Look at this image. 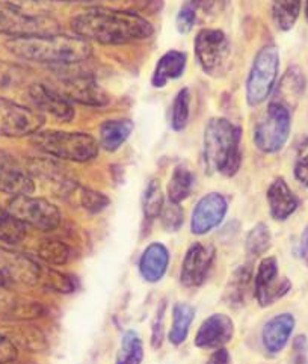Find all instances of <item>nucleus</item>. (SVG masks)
I'll list each match as a JSON object with an SVG mask.
<instances>
[{
    "instance_id": "nucleus-9",
    "label": "nucleus",
    "mask_w": 308,
    "mask_h": 364,
    "mask_svg": "<svg viewBox=\"0 0 308 364\" xmlns=\"http://www.w3.org/2000/svg\"><path fill=\"white\" fill-rule=\"evenodd\" d=\"M195 59L207 76H219L227 68L231 55V44L221 29H201L193 43Z\"/></svg>"
},
{
    "instance_id": "nucleus-48",
    "label": "nucleus",
    "mask_w": 308,
    "mask_h": 364,
    "mask_svg": "<svg viewBox=\"0 0 308 364\" xmlns=\"http://www.w3.org/2000/svg\"><path fill=\"white\" fill-rule=\"evenodd\" d=\"M305 18H307V23H308V0H305Z\"/></svg>"
},
{
    "instance_id": "nucleus-10",
    "label": "nucleus",
    "mask_w": 308,
    "mask_h": 364,
    "mask_svg": "<svg viewBox=\"0 0 308 364\" xmlns=\"http://www.w3.org/2000/svg\"><path fill=\"white\" fill-rule=\"evenodd\" d=\"M46 123V117L29 107L0 97V136L24 138L33 136Z\"/></svg>"
},
{
    "instance_id": "nucleus-39",
    "label": "nucleus",
    "mask_w": 308,
    "mask_h": 364,
    "mask_svg": "<svg viewBox=\"0 0 308 364\" xmlns=\"http://www.w3.org/2000/svg\"><path fill=\"white\" fill-rule=\"evenodd\" d=\"M198 14L200 11L196 9V6L186 0L180 8V11L177 12L176 17V24H177V31L180 33H188L193 29L196 20H198Z\"/></svg>"
},
{
    "instance_id": "nucleus-29",
    "label": "nucleus",
    "mask_w": 308,
    "mask_h": 364,
    "mask_svg": "<svg viewBox=\"0 0 308 364\" xmlns=\"http://www.w3.org/2000/svg\"><path fill=\"white\" fill-rule=\"evenodd\" d=\"M144 360V343L139 334L133 330L126 331L121 337V345L115 364H141Z\"/></svg>"
},
{
    "instance_id": "nucleus-45",
    "label": "nucleus",
    "mask_w": 308,
    "mask_h": 364,
    "mask_svg": "<svg viewBox=\"0 0 308 364\" xmlns=\"http://www.w3.org/2000/svg\"><path fill=\"white\" fill-rule=\"evenodd\" d=\"M36 4H44V2H59V4H82V5H95L100 2H109V0H35Z\"/></svg>"
},
{
    "instance_id": "nucleus-24",
    "label": "nucleus",
    "mask_w": 308,
    "mask_h": 364,
    "mask_svg": "<svg viewBox=\"0 0 308 364\" xmlns=\"http://www.w3.org/2000/svg\"><path fill=\"white\" fill-rule=\"evenodd\" d=\"M251 284H254L253 271L248 266H239L230 277L224 290V301L230 309H242L251 295Z\"/></svg>"
},
{
    "instance_id": "nucleus-11",
    "label": "nucleus",
    "mask_w": 308,
    "mask_h": 364,
    "mask_svg": "<svg viewBox=\"0 0 308 364\" xmlns=\"http://www.w3.org/2000/svg\"><path fill=\"white\" fill-rule=\"evenodd\" d=\"M292 289L287 278L280 280L278 260L275 257H265L258 264L254 277V295L262 307H267L280 298L289 294Z\"/></svg>"
},
{
    "instance_id": "nucleus-27",
    "label": "nucleus",
    "mask_w": 308,
    "mask_h": 364,
    "mask_svg": "<svg viewBox=\"0 0 308 364\" xmlns=\"http://www.w3.org/2000/svg\"><path fill=\"white\" fill-rule=\"evenodd\" d=\"M195 188V176L186 165H179L172 171L168 183V201L181 204L188 200Z\"/></svg>"
},
{
    "instance_id": "nucleus-13",
    "label": "nucleus",
    "mask_w": 308,
    "mask_h": 364,
    "mask_svg": "<svg viewBox=\"0 0 308 364\" xmlns=\"http://www.w3.org/2000/svg\"><path fill=\"white\" fill-rule=\"evenodd\" d=\"M216 257V250L211 244H201L195 242L192 244L181 263L180 283L184 287H200L207 280L208 274L212 271V266Z\"/></svg>"
},
{
    "instance_id": "nucleus-20",
    "label": "nucleus",
    "mask_w": 308,
    "mask_h": 364,
    "mask_svg": "<svg viewBox=\"0 0 308 364\" xmlns=\"http://www.w3.org/2000/svg\"><path fill=\"white\" fill-rule=\"evenodd\" d=\"M266 198L269 204L270 216H272L275 221L289 220L299 208L298 197L294 196V192L286 183V180L281 177L275 178L272 183L269 185Z\"/></svg>"
},
{
    "instance_id": "nucleus-12",
    "label": "nucleus",
    "mask_w": 308,
    "mask_h": 364,
    "mask_svg": "<svg viewBox=\"0 0 308 364\" xmlns=\"http://www.w3.org/2000/svg\"><path fill=\"white\" fill-rule=\"evenodd\" d=\"M41 266L26 254L0 247V280L23 286L40 283Z\"/></svg>"
},
{
    "instance_id": "nucleus-26",
    "label": "nucleus",
    "mask_w": 308,
    "mask_h": 364,
    "mask_svg": "<svg viewBox=\"0 0 308 364\" xmlns=\"http://www.w3.org/2000/svg\"><path fill=\"white\" fill-rule=\"evenodd\" d=\"M195 319V309L186 302H177L172 309V323L168 334V341L172 345H181L189 336L191 325Z\"/></svg>"
},
{
    "instance_id": "nucleus-28",
    "label": "nucleus",
    "mask_w": 308,
    "mask_h": 364,
    "mask_svg": "<svg viewBox=\"0 0 308 364\" xmlns=\"http://www.w3.org/2000/svg\"><path fill=\"white\" fill-rule=\"evenodd\" d=\"M302 8V0H272V18L280 31H290L297 24Z\"/></svg>"
},
{
    "instance_id": "nucleus-38",
    "label": "nucleus",
    "mask_w": 308,
    "mask_h": 364,
    "mask_svg": "<svg viewBox=\"0 0 308 364\" xmlns=\"http://www.w3.org/2000/svg\"><path fill=\"white\" fill-rule=\"evenodd\" d=\"M159 218L166 232L174 233L179 232L184 223V210L180 204L166 201L164 205V210Z\"/></svg>"
},
{
    "instance_id": "nucleus-1",
    "label": "nucleus",
    "mask_w": 308,
    "mask_h": 364,
    "mask_svg": "<svg viewBox=\"0 0 308 364\" xmlns=\"http://www.w3.org/2000/svg\"><path fill=\"white\" fill-rule=\"evenodd\" d=\"M71 31L88 43L122 46L149 40L154 26L137 12L94 6L71 20Z\"/></svg>"
},
{
    "instance_id": "nucleus-31",
    "label": "nucleus",
    "mask_w": 308,
    "mask_h": 364,
    "mask_svg": "<svg viewBox=\"0 0 308 364\" xmlns=\"http://www.w3.org/2000/svg\"><path fill=\"white\" fill-rule=\"evenodd\" d=\"M65 201L76 203L82 205L85 210H88L90 213H100L109 205V198L105 196V193L94 189L83 188L80 185H78L75 189H73V192L70 193Z\"/></svg>"
},
{
    "instance_id": "nucleus-21",
    "label": "nucleus",
    "mask_w": 308,
    "mask_h": 364,
    "mask_svg": "<svg viewBox=\"0 0 308 364\" xmlns=\"http://www.w3.org/2000/svg\"><path fill=\"white\" fill-rule=\"evenodd\" d=\"M169 266V251L162 242H153L139 259V274L147 283H157L165 277Z\"/></svg>"
},
{
    "instance_id": "nucleus-34",
    "label": "nucleus",
    "mask_w": 308,
    "mask_h": 364,
    "mask_svg": "<svg viewBox=\"0 0 308 364\" xmlns=\"http://www.w3.org/2000/svg\"><path fill=\"white\" fill-rule=\"evenodd\" d=\"M191 117V91L181 88L171 106V127L176 132H181L188 127Z\"/></svg>"
},
{
    "instance_id": "nucleus-2",
    "label": "nucleus",
    "mask_w": 308,
    "mask_h": 364,
    "mask_svg": "<svg viewBox=\"0 0 308 364\" xmlns=\"http://www.w3.org/2000/svg\"><path fill=\"white\" fill-rule=\"evenodd\" d=\"M5 47L11 55L21 60L55 67L78 65L92 56L91 43L76 35L68 36L64 33L9 38Z\"/></svg>"
},
{
    "instance_id": "nucleus-8",
    "label": "nucleus",
    "mask_w": 308,
    "mask_h": 364,
    "mask_svg": "<svg viewBox=\"0 0 308 364\" xmlns=\"http://www.w3.org/2000/svg\"><path fill=\"white\" fill-rule=\"evenodd\" d=\"M6 210L14 215L26 227H33L41 232H53L63 221V213L52 201L32 196L12 197Z\"/></svg>"
},
{
    "instance_id": "nucleus-37",
    "label": "nucleus",
    "mask_w": 308,
    "mask_h": 364,
    "mask_svg": "<svg viewBox=\"0 0 308 364\" xmlns=\"http://www.w3.org/2000/svg\"><path fill=\"white\" fill-rule=\"evenodd\" d=\"M38 256L48 264L60 266L70 260V248L58 239H46L38 247Z\"/></svg>"
},
{
    "instance_id": "nucleus-6",
    "label": "nucleus",
    "mask_w": 308,
    "mask_h": 364,
    "mask_svg": "<svg viewBox=\"0 0 308 364\" xmlns=\"http://www.w3.org/2000/svg\"><path fill=\"white\" fill-rule=\"evenodd\" d=\"M292 130V112L286 106L270 102L263 117L254 127V144L263 153H277L289 141Z\"/></svg>"
},
{
    "instance_id": "nucleus-33",
    "label": "nucleus",
    "mask_w": 308,
    "mask_h": 364,
    "mask_svg": "<svg viewBox=\"0 0 308 364\" xmlns=\"http://www.w3.org/2000/svg\"><path fill=\"white\" fill-rule=\"evenodd\" d=\"M26 225L20 223L6 209H0V242L6 245H17L26 237Z\"/></svg>"
},
{
    "instance_id": "nucleus-23",
    "label": "nucleus",
    "mask_w": 308,
    "mask_h": 364,
    "mask_svg": "<svg viewBox=\"0 0 308 364\" xmlns=\"http://www.w3.org/2000/svg\"><path fill=\"white\" fill-rule=\"evenodd\" d=\"M305 85L307 82L302 71L297 67L289 68L272 92V102L286 106L290 112H293V109L297 107L301 97L304 95Z\"/></svg>"
},
{
    "instance_id": "nucleus-3",
    "label": "nucleus",
    "mask_w": 308,
    "mask_h": 364,
    "mask_svg": "<svg viewBox=\"0 0 308 364\" xmlns=\"http://www.w3.org/2000/svg\"><path fill=\"white\" fill-rule=\"evenodd\" d=\"M242 129L223 117L208 119L204 129L203 159L208 174L236 176L242 165Z\"/></svg>"
},
{
    "instance_id": "nucleus-36",
    "label": "nucleus",
    "mask_w": 308,
    "mask_h": 364,
    "mask_svg": "<svg viewBox=\"0 0 308 364\" xmlns=\"http://www.w3.org/2000/svg\"><path fill=\"white\" fill-rule=\"evenodd\" d=\"M40 283L46 287L51 289L58 294H73L78 289V282L75 277L68 274L59 272L56 269H46L41 271Z\"/></svg>"
},
{
    "instance_id": "nucleus-5",
    "label": "nucleus",
    "mask_w": 308,
    "mask_h": 364,
    "mask_svg": "<svg viewBox=\"0 0 308 364\" xmlns=\"http://www.w3.org/2000/svg\"><path fill=\"white\" fill-rule=\"evenodd\" d=\"M280 71V52L275 44H266L254 56L246 77V103L258 106L272 95Z\"/></svg>"
},
{
    "instance_id": "nucleus-17",
    "label": "nucleus",
    "mask_w": 308,
    "mask_h": 364,
    "mask_svg": "<svg viewBox=\"0 0 308 364\" xmlns=\"http://www.w3.org/2000/svg\"><path fill=\"white\" fill-rule=\"evenodd\" d=\"M35 191V181L28 168H24L14 156L0 150V192L12 197L31 196Z\"/></svg>"
},
{
    "instance_id": "nucleus-16",
    "label": "nucleus",
    "mask_w": 308,
    "mask_h": 364,
    "mask_svg": "<svg viewBox=\"0 0 308 364\" xmlns=\"http://www.w3.org/2000/svg\"><path fill=\"white\" fill-rule=\"evenodd\" d=\"M28 95L33 107L43 115L48 114L63 123H70L76 115L75 105L64 94L48 85L32 83L28 90Z\"/></svg>"
},
{
    "instance_id": "nucleus-40",
    "label": "nucleus",
    "mask_w": 308,
    "mask_h": 364,
    "mask_svg": "<svg viewBox=\"0 0 308 364\" xmlns=\"http://www.w3.org/2000/svg\"><path fill=\"white\" fill-rule=\"evenodd\" d=\"M165 313H166V302L162 301L157 307L156 311V316L153 321V333H152V346L154 349L160 348L164 343V338H165Z\"/></svg>"
},
{
    "instance_id": "nucleus-35",
    "label": "nucleus",
    "mask_w": 308,
    "mask_h": 364,
    "mask_svg": "<svg viewBox=\"0 0 308 364\" xmlns=\"http://www.w3.org/2000/svg\"><path fill=\"white\" fill-rule=\"evenodd\" d=\"M270 247V230L265 223L255 224L245 239V251L250 257H258Z\"/></svg>"
},
{
    "instance_id": "nucleus-18",
    "label": "nucleus",
    "mask_w": 308,
    "mask_h": 364,
    "mask_svg": "<svg viewBox=\"0 0 308 364\" xmlns=\"http://www.w3.org/2000/svg\"><path fill=\"white\" fill-rule=\"evenodd\" d=\"M234 336V323L224 313L208 316L195 334V345L200 349H221L224 348Z\"/></svg>"
},
{
    "instance_id": "nucleus-43",
    "label": "nucleus",
    "mask_w": 308,
    "mask_h": 364,
    "mask_svg": "<svg viewBox=\"0 0 308 364\" xmlns=\"http://www.w3.org/2000/svg\"><path fill=\"white\" fill-rule=\"evenodd\" d=\"M293 174H294V178H297L302 186L308 188V157L297 161V164H294Z\"/></svg>"
},
{
    "instance_id": "nucleus-41",
    "label": "nucleus",
    "mask_w": 308,
    "mask_h": 364,
    "mask_svg": "<svg viewBox=\"0 0 308 364\" xmlns=\"http://www.w3.org/2000/svg\"><path fill=\"white\" fill-rule=\"evenodd\" d=\"M17 358V346L9 337L0 334V364H8Z\"/></svg>"
},
{
    "instance_id": "nucleus-30",
    "label": "nucleus",
    "mask_w": 308,
    "mask_h": 364,
    "mask_svg": "<svg viewBox=\"0 0 308 364\" xmlns=\"http://www.w3.org/2000/svg\"><path fill=\"white\" fill-rule=\"evenodd\" d=\"M165 196L162 191V185L157 178L150 180L142 192V213L147 221L156 220L160 216L165 205Z\"/></svg>"
},
{
    "instance_id": "nucleus-25",
    "label": "nucleus",
    "mask_w": 308,
    "mask_h": 364,
    "mask_svg": "<svg viewBox=\"0 0 308 364\" xmlns=\"http://www.w3.org/2000/svg\"><path fill=\"white\" fill-rule=\"evenodd\" d=\"M133 132V123L127 118L106 119L98 129V145L100 149L114 153L127 142Z\"/></svg>"
},
{
    "instance_id": "nucleus-32",
    "label": "nucleus",
    "mask_w": 308,
    "mask_h": 364,
    "mask_svg": "<svg viewBox=\"0 0 308 364\" xmlns=\"http://www.w3.org/2000/svg\"><path fill=\"white\" fill-rule=\"evenodd\" d=\"M31 77V70L17 63L0 59V91L16 90L28 82Z\"/></svg>"
},
{
    "instance_id": "nucleus-4",
    "label": "nucleus",
    "mask_w": 308,
    "mask_h": 364,
    "mask_svg": "<svg viewBox=\"0 0 308 364\" xmlns=\"http://www.w3.org/2000/svg\"><path fill=\"white\" fill-rule=\"evenodd\" d=\"M33 147L55 161L86 164L94 161L100 151L98 141L82 132L40 130L31 136Z\"/></svg>"
},
{
    "instance_id": "nucleus-19",
    "label": "nucleus",
    "mask_w": 308,
    "mask_h": 364,
    "mask_svg": "<svg viewBox=\"0 0 308 364\" xmlns=\"http://www.w3.org/2000/svg\"><path fill=\"white\" fill-rule=\"evenodd\" d=\"M294 325H297V321L290 313L277 314L263 325L262 343L269 354H278L287 346Z\"/></svg>"
},
{
    "instance_id": "nucleus-22",
    "label": "nucleus",
    "mask_w": 308,
    "mask_h": 364,
    "mask_svg": "<svg viewBox=\"0 0 308 364\" xmlns=\"http://www.w3.org/2000/svg\"><path fill=\"white\" fill-rule=\"evenodd\" d=\"M188 55L180 50H169L159 58L152 76V85L160 90L172 80L180 79L186 71Z\"/></svg>"
},
{
    "instance_id": "nucleus-7",
    "label": "nucleus",
    "mask_w": 308,
    "mask_h": 364,
    "mask_svg": "<svg viewBox=\"0 0 308 364\" xmlns=\"http://www.w3.org/2000/svg\"><path fill=\"white\" fill-rule=\"evenodd\" d=\"M0 33L11 38L60 33L59 23L38 12H29L8 5H0Z\"/></svg>"
},
{
    "instance_id": "nucleus-44",
    "label": "nucleus",
    "mask_w": 308,
    "mask_h": 364,
    "mask_svg": "<svg viewBox=\"0 0 308 364\" xmlns=\"http://www.w3.org/2000/svg\"><path fill=\"white\" fill-rule=\"evenodd\" d=\"M228 363H230L228 350L221 348V349H215V353L211 355V358L207 360L206 364H228Z\"/></svg>"
},
{
    "instance_id": "nucleus-46",
    "label": "nucleus",
    "mask_w": 308,
    "mask_h": 364,
    "mask_svg": "<svg viewBox=\"0 0 308 364\" xmlns=\"http://www.w3.org/2000/svg\"><path fill=\"white\" fill-rule=\"evenodd\" d=\"M299 251H301V257L302 260L308 264V224L304 230V233L301 236V244H299Z\"/></svg>"
},
{
    "instance_id": "nucleus-47",
    "label": "nucleus",
    "mask_w": 308,
    "mask_h": 364,
    "mask_svg": "<svg viewBox=\"0 0 308 364\" xmlns=\"http://www.w3.org/2000/svg\"><path fill=\"white\" fill-rule=\"evenodd\" d=\"M305 157H308V136L301 141L298 147V159H305Z\"/></svg>"
},
{
    "instance_id": "nucleus-15",
    "label": "nucleus",
    "mask_w": 308,
    "mask_h": 364,
    "mask_svg": "<svg viewBox=\"0 0 308 364\" xmlns=\"http://www.w3.org/2000/svg\"><path fill=\"white\" fill-rule=\"evenodd\" d=\"M228 212V203L223 193L211 192L195 204L191 218V232L196 236L207 235L219 227Z\"/></svg>"
},
{
    "instance_id": "nucleus-14",
    "label": "nucleus",
    "mask_w": 308,
    "mask_h": 364,
    "mask_svg": "<svg viewBox=\"0 0 308 364\" xmlns=\"http://www.w3.org/2000/svg\"><path fill=\"white\" fill-rule=\"evenodd\" d=\"M56 90L64 94L71 103L76 102L86 106H105L109 103L107 94L102 90L97 79L86 73L60 77Z\"/></svg>"
},
{
    "instance_id": "nucleus-42",
    "label": "nucleus",
    "mask_w": 308,
    "mask_h": 364,
    "mask_svg": "<svg viewBox=\"0 0 308 364\" xmlns=\"http://www.w3.org/2000/svg\"><path fill=\"white\" fill-rule=\"evenodd\" d=\"M293 364H308V338L305 336L294 337Z\"/></svg>"
}]
</instances>
